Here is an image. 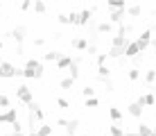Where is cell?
Returning <instances> with one entry per match:
<instances>
[{
	"label": "cell",
	"instance_id": "cell-1",
	"mask_svg": "<svg viewBox=\"0 0 156 136\" xmlns=\"http://www.w3.org/2000/svg\"><path fill=\"white\" fill-rule=\"evenodd\" d=\"M127 46H129V39H125V36H111V43H109V59H120V57H125V50H127Z\"/></svg>",
	"mask_w": 156,
	"mask_h": 136
},
{
	"label": "cell",
	"instance_id": "cell-2",
	"mask_svg": "<svg viewBox=\"0 0 156 136\" xmlns=\"http://www.w3.org/2000/svg\"><path fill=\"white\" fill-rule=\"evenodd\" d=\"M27 113H30V129L32 132H36V123H43V118H45V113H43V109L39 102H32V105H27Z\"/></svg>",
	"mask_w": 156,
	"mask_h": 136
},
{
	"label": "cell",
	"instance_id": "cell-3",
	"mask_svg": "<svg viewBox=\"0 0 156 136\" xmlns=\"http://www.w3.org/2000/svg\"><path fill=\"white\" fill-rule=\"evenodd\" d=\"M23 68H16L9 61H0V79H12V77H20Z\"/></svg>",
	"mask_w": 156,
	"mask_h": 136
},
{
	"label": "cell",
	"instance_id": "cell-4",
	"mask_svg": "<svg viewBox=\"0 0 156 136\" xmlns=\"http://www.w3.org/2000/svg\"><path fill=\"white\" fill-rule=\"evenodd\" d=\"M95 12H98V5H93V7H84L82 12H77V27H88V23L93 20Z\"/></svg>",
	"mask_w": 156,
	"mask_h": 136
},
{
	"label": "cell",
	"instance_id": "cell-5",
	"mask_svg": "<svg viewBox=\"0 0 156 136\" xmlns=\"http://www.w3.org/2000/svg\"><path fill=\"white\" fill-rule=\"evenodd\" d=\"M16 100H18L20 105H25V107L34 102V95H32L27 84H18V89H16Z\"/></svg>",
	"mask_w": 156,
	"mask_h": 136
},
{
	"label": "cell",
	"instance_id": "cell-6",
	"mask_svg": "<svg viewBox=\"0 0 156 136\" xmlns=\"http://www.w3.org/2000/svg\"><path fill=\"white\" fill-rule=\"evenodd\" d=\"M5 36H9L12 41H16V46H23L25 43V36H27V27L25 25H16L12 32H7Z\"/></svg>",
	"mask_w": 156,
	"mask_h": 136
},
{
	"label": "cell",
	"instance_id": "cell-7",
	"mask_svg": "<svg viewBox=\"0 0 156 136\" xmlns=\"http://www.w3.org/2000/svg\"><path fill=\"white\" fill-rule=\"evenodd\" d=\"M14 123H18V109L9 107L7 111L0 113V125H14Z\"/></svg>",
	"mask_w": 156,
	"mask_h": 136
},
{
	"label": "cell",
	"instance_id": "cell-8",
	"mask_svg": "<svg viewBox=\"0 0 156 136\" xmlns=\"http://www.w3.org/2000/svg\"><path fill=\"white\" fill-rule=\"evenodd\" d=\"M152 39H154V34H152V30H149V27H145V30L140 32V34H138V43H140V48H143V52L147 50L149 46H152Z\"/></svg>",
	"mask_w": 156,
	"mask_h": 136
},
{
	"label": "cell",
	"instance_id": "cell-9",
	"mask_svg": "<svg viewBox=\"0 0 156 136\" xmlns=\"http://www.w3.org/2000/svg\"><path fill=\"white\" fill-rule=\"evenodd\" d=\"M138 54H143L140 43H138L136 39H133V41H129V46H127V50H125V59H136Z\"/></svg>",
	"mask_w": 156,
	"mask_h": 136
},
{
	"label": "cell",
	"instance_id": "cell-10",
	"mask_svg": "<svg viewBox=\"0 0 156 136\" xmlns=\"http://www.w3.org/2000/svg\"><path fill=\"white\" fill-rule=\"evenodd\" d=\"M70 46L75 48V50H79V52H86L88 50V39H86V36H75V39L70 41Z\"/></svg>",
	"mask_w": 156,
	"mask_h": 136
},
{
	"label": "cell",
	"instance_id": "cell-11",
	"mask_svg": "<svg viewBox=\"0 0 156 136\" xmlns=\"http://www.w3.org/2000/svg\"><path fill=\"white\" fill-rule=\"evenodd\" d=\"M136 102H138V105H143V107H154L156 105V95L152 93V91H147V93H143Z\"/></svg>",
	"mask_w": 156,
	"mask_h": 136
},
{
	"label": "cell",
	"instance_id": "cell-12",
	"mask_svg": "<svg viewBox=\"0 0 156 136\" xmlns=\"http://www.w3.org/2000/svg\"><path fill=\"white\" fill-rule=\"evenodd\" d=\"M143 111H145V107L138 105V102H129V105H127V113H129V116H133V118H140Z\"/></svg>",
	"mask_w": 156,
	"mask_h": 136
},
{
	"label": "cell",
	"instance_id": "cell-13",
	"mask_svg": "<svg viewBox=\"0 0 156 136\" xmlns=\"http://www.w3.org/2000/svg\"><path fill=\"white\" fill-rule=\"evenodd\" d=\"M25 68L36 70L39 77H43V73H45V70H43V61H39V59H27V61H25Z\"/></svg>",
	"mask_w": 156,
	"mask_h": 136
},
{
	"label": "cell",
	"instance_id": "cell-14",
	"mask_svg": "<svg viewBox=\"0 0 156 136\" xmlns=\"http://www.w3.org/2000/svg\"><path fill=\"white\" fill-rule=\"evenodd\" d=\"M95 32H98L100 36H102V34H111V32H113V25H111L109 20H100L98 27H95Z\"/></svg>",
	"mask_w": 156,
	"mask_h": 136
},
{
	"label": "cell",
	"instance_id": "cell-15",
	"mask_svg": "<svg viewBox=\"0 0 156 136\" xmlns=\"http://www.w3.org/2000/svg\"><path fill=\"white\" fill-rule=\"evenodd\" d=\"M111 79V68L109 66H98V82H109Z\"/></svg>",
	"mask_w": 156,
	"mask_h": 136
},
{
	"label": "cell",
	"instance_id": "cell-16",
	"mask_svg": "<svg viewBox=\"0 0 156 136\" xmlns=\"http://www.w3.org/2000/svg\"><path fill=\"white\" fill-rule=\"evenodd\" d=\"M61 57H63V52H61V50H48L45 54H43V61H55V64H57Z\"/></svg>",
	"mask_w": 156,
	"mask_h": 136
},
{
	"label": "cell",
	"instance_id": "cell-17",
	"mask_svg": "<svg viewBox=\"0 0 156 136\" xmlns=\"http://www.w3.org/2000/svg\"><path fill=\"white\" fill-rule=\"evenodd\" d=\"M70 66H73V57H70V54H63V57L57 61V68L59 70H68Z\"/></svg>",
	"mask_w": 156,
	"mask_h": 136
},
{
	"label": "cell",
	"instance_id": "cell-18",
	"mask_svg": "<svg viewBox=\"0 0 156 136\" xmlns=\"http://www.w3.org/2000/svg\"><path fill=\"white\" fill-rule=\"evenodd\" d=\"M131 32H133V25H131V23H120V25H118V32H115V34H118V36H125V39H127V34H131Z\"/></svg>",
	"mask_w": 156,
	"mask_h": 136
},
{
	"label": "cell",
	"instance_id": "cell-19",
	"mask_svg": "<svg viewBox=\"0 0 156 136\" xmlns=\"http://www.w3.org/2000/svg\"><path fill=\"white\" fill-rule=\"evenodd\" d=\"M77 127H79V118H70V120H68V125H66V136H75Z\"/></svg>",
	"mask_w": 156,
	"mask_h": 136
},
{
	"label": "cell",
	"instance_id": "cell-20",
	"mask_svg": "<svg viewBox=\"0 0 156 136\" xmlns=\"http://www.w3.org/2000/svg\"><path fill=\"white\" fill-rule=\"evenodd\" d=\"M127 16H131V18L143 16V7L140 5H127Z\"/></svg>",
	"mask_w": 156,
	"mask_h": 136
},
{
	"label": "cell",
	"instance_id": "cell-21",
	"mask_svg": "<svg viewBox=\"0 0 156 136\" xmlns=\"http://www.w3.org/2000/svg\"><path fill=\"white\" fill-rule=\"evenodd\" d=\"M79 66H82V64H77V61L73 59V66L68 68V77H73L75 82H77V79H79V75H82V70H79Z\"/></svg>",
	"mask_w": 156,
	"mask_h": 136
},
{
	"label": "cell",
	"instance_id": "cell-22",
	"mask_svg": "<svg viewBox=\"0 0 156 136\" xmlns=\"http://www.w3.org/2000/svg\"><path fill=\"white\" fill-rule=\"evenodd\" d=\"M52 132H55V129H52L48 123H41V125H36V134H39V136H52Z\"/></svg>",
	"mask_w": 156,
	"mask_h": 136
},
{
	"label": "cell",
	"instance_id": "cell-23",
	"mask_svg": "<svg viewBox=\"0 0 156 136\" xmlns=\"http://www.w3.org/2000/svg\"><path fill=\"white\" fill-rule=\"evenodd\" d=\"M109 136H125V127H122L120 123H113L109 127Z\"/></svg>",
	"mask_w": 156,
	"mask_h": 136
},
{
	"label": "cell",
	"instance_id": "cell-24",
	"mask_svg": "<svg viewBox=\"0 0 156 136\" xmlns=\"http://www.w3.org/2000/svg\"><path fill=\"white\" fill-rule=\"evenodd\" d=\"M152 125H147V123H140V125H138V129H136V132H138V136H152Z\"/></svg>",
	"mask_w": 156,
	"mask_h": 136
},
{
	"label": "cell",
	"instance_id": "cell-25",
	"mask_svg": "<svg viewBox=\"0 0 156 136\" xmlns=\"http://www.w3.org/2000/svg\"><path fill=\"white\" fill-rule=\"evenodd\" d=\"M109 118H111L113 123H120V120H122V111H120L118 107H109Z\"/></svg>",
	"mask_w": 156,
	"mask_h": 136
},
{
	"label": "cell",
	"instance_id": "cell-26",
	"mask_svg": "<svg viewBox=\"0 0 156 136\" xmlns=\"http://www.w3.org/2000/svg\"><path fill=\"white\" fill-rule=\"evenodd\" d=\"M106 9H109V12H115V9H127V5L122 2V0H109Z\"/></svg>",
	"mask_w": 156,
	"mask_h": 136
},
{
	"label": "cell",
	"instance_id": "cell-27",
	"mask_svg": "<svg viewBox=\"0 0 156 136\" xmlns=\"http://www.w3.org/2000/svg\"><path fill=\"white\" fill-rule=\"evenodd\" d=\"M73 86H75V79L73 77H63L61 82H59V89H61V91H70Z\"/></svg>",
	"mask_w": 156,
	"mask_h": 136
},
{
	"label": "cell",
	"instance_id": "cell-28",
	"mask_svg": "<svg viewBox=\"0 0 156 136\" xmlns=\"http://www.w3.org/2000/svg\"><path fill=\"white\" fill-rule=\"evenodd\" d=\"M32 9H34V14H45L48 12V5L43 2V0H36V2L32 5Z\"/></svg>",
	"mask_w": 156,
	"mask_h": 136
},
{
	"label": "cell",
	"instance_id": "cell-29",
	"mask_svg": "<svg viewBox=\"0 0 156 136\" xmlns=\"http://www.w3.org/2000/svg\"><path fill=\"white\" fill-rule=\"evenodd\" d=\"M127 79H129V82H138V79H140V70H138L136 66L129 68V70H127Z\"/></svg>",
	"mask_w": 156,
	"mask_h": 136
},
{
	"label": "cell",
	"instance_id": "cell-30",
	"mask_svg": "<svg viewBox=\"0 0 156 136\" xmlns=\"http://www.w3.org/2000/svg\"><path fill=\"white\" fill-rule=\"evenodd\" d=\"M154 82H156V68H149L147 73H145V84H147V86H152Z\"/></svg>",
	"mask_w": 156,
	"mask_h": 136
},
{
	"label": "cell",
	"instance_id": "cell-31",
	"mask_svg": "<svg viewBox=\"0 0 156 136\" xmlns=\"http://www.w3.org/2000/svg\"><path fill=\"white\" fill-rule=\"evenodd\" d=\"M23 77H27V79H41L39 73H36V70H32V68H23Z\"/></svg>",
	"mask_w": 156,
	"mask_h": 136
},
{
	"label": "cell",
	"instance_id": "cell-32",
	"mask_svg": "<svg viewBox=\"0 0 156 136\" xmlns=\"http://www.w3.org/2000/svg\"><path fill=\"white\" fill-rule=\"evenodd\" d=\"M82 95L86 97V100H88V97H95V89H93L90 84H86L84 89H82Z\"/></svg>",
	"mask_w": 156,
	"mask_h": 136
},
{
	"label": "cell",
	"instance_id": "cell-33",
	"mask_svg": "<svg viewBox=\"0 0 156 136\" xmlns=\"http://www.w3.org/2000/svg\"><path fill=\"white\" fill-rule=\"evenodd\" d=\"M84 107L86 109H98L100 107V100H98V97H88V100L84 102Z\"/></svg>",
	"mask_w": 156,
	"mask_h": 136
},
{
	"label": "cell",
	"instance_id": "cell-34",
	"mask_svg": "<svg viewBox=\"0 0 156 136\" xmlns=\"http://www.w3.org/2000/svg\"><path fill=\"white\" fill-rule=\"evenodd\" d=\"M95 61H98V66H106V61H109V54H106V52H100L98 57H95Z\"/></svg>",
	"mask_w": 156,
	"mask_h": 136
},
{
	"label": "cell",
	"instance_id": "cell-35",
	"mask_svg": "<svg viewBox=\"0 0 156 136\" xmlns=\"http://www.w3.org/2000/svg\"><path fill=\"white\" fill-rule=\"evenodd\" d=\"M86 54H95V57H98V54H100V43H88Z\"/></svg>",
	"mask_w": 156,
	"mask_h": 136
},
{
	"label": "cell",
	"instance_id": "cell-36",
	"mask_svg": "<svg viewBox=\"0 0 156 136\" xmlns=\"http://www.w3.org/2000/svg\"><path fill=\"white\" fill-rule=\"evenodd\" d=\"M9 105H12V102H9V97L5 95V93H0V109H5V111H7Z\"/></svg>",
	"mask_w": 156,
	"mask_h": 136
},
{
	"label": "cell",
	"instance_id": "cell-37",
	"mask_svg": "<svg viewBox=\"0 0 156 136\" xmlns=\"http://www.w3.org/2000/svg\"><path fill=\"white\" fill-rule=\"evenodd\" d=\"M57 23H59V25H70V20H68V14H57Z\"/></svg>",
	"mask_w": 156,
	"mask_h": 136
},
{
	"label": "cell",
	"instance_id": "cell-38",
	"mask_svg": "<svg viewBox=\"0 0 156 136\" xmlns=\"http://www.w3.org/2000/svg\"><path fill=\"white\" fill-rule=\"evenodd\" d=\"M55 102H57V107H61V109H70V102H68L66 97H57Z\"/></svg>",
	"mask_w": 156,
	"mask_h": 136
},
{
	"label": "cell",
	"instance_id": "cell-39",
	"mask_svg": "<svg viewBox=\"0 0 156 136\" xmlns=\"http://www.w3.org/2000/svg\"><path fill=\"white\" fill-rule=\"evenodd\" d=\"M32 5H34V2H30V0H23V2H20V12H27V9H32Z\"/></svg>",
	"mask_w": 156,
	"mask_h": 136
},
{
	"label": "cell",
	"instance_id": "cell-40",
	"mask_svg": "<svg viewBox=\"0 0 156 136\" xmlns=\"http://www.w3.org/2000/svg\"><path fill=\"white\" fill-rule=\"evenodd\" d=\"M45 46V39H43V36H36L34 39V48H43Z\"/></svg>",
	"mask_w": 156,
	"mask_h": 136
},
{
	"label": "cell",
	"instance_id": "cell-41",
	"mask_svg": "<svg viewBox=\"0 0 156 136\" xmlns=\"http://www.w3.org/2000/svg\"><path fill=\"white\" fill-rule=\"evenodd\" d=\"M104 89H106V91H109V93H111V91H115V84H113V79H109V82H104Z\"/></svg>",
	"mask_w": 156,
	"mask_h": 136
},
{
	"label": "cell",
	"instance_id": "cell-42",
	"mask_svg": "<svg viewBox=\"0 0 156 136\" xmlns=\"http://www.w3.org/2000/svg\"><path fill=\"white\" fill-rule=\"evenodd\" d=\"M68 20H70V25H77V12H70V14H68Z\"/></svg>",
	"mask_w": 156,
	"mask_h": 136
},
{
	"label": "cell",
	"instance_id": "cell-43",
	"mask_svg": "<svg viewBox=\"0 0 156 136\" xmlns=\"http://www.w3.org/2000/svg\"><path fill=\"white\" fill-rule=\"evenodd\" d=\"M57 125H59V127H63V129H66V125H68V118H57Z\"/></svg>",
	"mask_w": 156,
	"mask_h": 136
},
{
	"label": "cell",
	"instance_id": "cell-44",
	"mask_svg": "<svg viewBox=\"0 0 156 136\" xmlns=\"http://www.w3.org/2000/svg\"><path fill=\"white\" fill-rule=\"evenodd\" d=\"M16 54H18V57H20V54H25V48L23 46H16Z\"/></svg>",
	"mask_w": 156,
	"mask_h": 136
},
{
	"label": "cell",
	"instance_id": "cell-45",
	"mask_svg": "<svg viewBox=\"0 0 156 136\" xmlns=\"http://www.w3.org/2000/svg\"><path fill=\"white\" fill-rule=\"evenodd\" d=\"M125 136H138V132H125Z\"/></svg>",
	"mask_w": 156,
	"mask_h": 136
},
{
	"label": "cell",
	"instance_id": "cell-46",
	"mask_svg": "<svg viewBox=\"0 0 156 136\" xmlns=\"http://www.w3.org/2000/svg\"><path fill=\"white\" fill-rule=\"evenodd\" d=\"M149 48H154V50H156V36L152 39V46H149Z\"/></svg>",
	"mask_w": 156,
	"mask_h": 136
},
{
	"label": "cell",
	"instance_id": "cell-47",
	"mask_svg": "<svg viewBox=\"0 0 156 136\" xmlns=\"http://www.w3.org/2000/svg\"><path fill=\"white\" fill-rule=\"evenodd\" d=\"M149 30H152V34H156V23H154L152 27H149Z\"/></svg>",
	"mask_w": 156,
	"mask_h": 136
},
{
	"label": "cell",
	"instance_id": "cell-48",
	"mask_svg": "<svg viewBox=\"0 0 156 136\" xmlns=\"http://www.w3.org/2000/svg\"><path fill=\"white\" fill-rule=\"evenodd\" d=\"M25 136H39V134H36V132H27V134H25Z\"/></svg>",
	"mask_w": 156,
	"mask_h": 136
},
{
	"label": "cell",
	"instance_id": "cell-49",
	"mask_svg": "<svg viewBox=\"0 0 156 136\" xmlns=\"http://www.w3.org/2000/svg\"><path fill=\"white\" fill-rule=\"evenodd\" d=\"M152 136H156V127H154V129H152Z\"/></svg>",
	"mask_w": 156,
	"mask_h": 136
},
{
	"label": "cell",
	"instance_id": "cell-50",
	"mask_svg": "<svg viewBox=\"0 0 156 136\" xmlns=\"http://www.w3.org/2000/svg\"><path fill=\"white\" fill-rule=\"evenodd\" d=\"M2 48H5V43H2V41H0V50H2Z\"/></svg>",
	"mask_w": 156,
	"mask_h": 136
},
{
	"label": "cell",
	"instance_id": "cell-51",
	"mask_svg": "<svg viewBox=\"0 0 156 136\" xmlns=\"http://www.w3.org/2000/svg\"><path fill=\"white\" fill-rule=\"evenodd\" d=\"M2 7H5V5H2V2H0V9H2Z\"/></svg>",
	"mask_w": 156,
	"mask_h": 136
},
{
	"label": "cell",
	"instance_id": "cell-52",
	"mask_svg": "<svg viewBox=\"0 0 156 136\" xmlns=\"http://www.w3.org/2000/svg\"><path fill=\"white\" fill-rule=\"evenodd\" d=\"M0 136H2V129H0Z\"/></svg>",
	"mask_w": 156,
	"mask_h": 136
},
{
	"label": "cell",
	"instance_id": "cell-53",
	"mask_svg": "<svg viewBox=\"0 0 156 136\" xmlns=\"http://www.w3.org/2000/svg\"><path fill=\"white\" fill-rule=\"evenodd\" d=\"M75 136H77V134H75Z\"/></svg>",
	"mask_w": 156,
	"mask_h": 136
},
{
	"label": "cell",
	"instance_id": "cell-54",
	"mask_svg": "<svg viewBox=\"0 0 156 136\" xmlns=\"http://www.w3.org/2000/svg\"><path fill=\"white\" fill-rule=\"evenodd\" d=\"M106 136H109V134H106Z\"/></svg>",
	"mask_w": 156,
	"mask_h": 136
}]
</instances>
